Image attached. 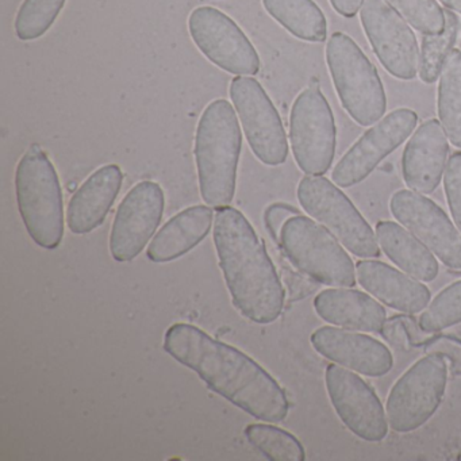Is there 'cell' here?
I'll return each instance as SVG.
<instances>
[{"mask_svg":"<svg viewBox=\"0 0 461 461\" xmlns=\"http://www.w3.org/2000/svg\"><path fill=\"white\" fill-rule=\"evenodd\" d=\"M164 350L195 372L212 393L264 422L288 414L287 396L279 383L249 356L190 323H175L164 337Z\"/></svg>","mask_w":461,"mask_h":461,"instance_id":"obj_1","label":"cell"},{"mask_svg":"<svg viewBox=\"0 0 461 461\" xmlns=\"http://www.w3.org/2000/svg\"><path fill=\"white\" fill-rule=\"evenodd\" d=\"M212 237L234 307L258 325L275 322L285 307V288L249 221L234 207H223Z\"/></svg>","mask_w":461,"mask_h":461,"instance_id":"obj_2","label":"cell"},{"mask_svg":"<svg viewBox=\"0 0 461 461\" xmlns=\"http://www.w3.org/2000/svg\"><path fill=\"white\" fill-rule=\"evenodd\" d=\"M242 133L236 109L226 99H215L202 113L195 134L199 191L207 206H230L236 194Z\"/></svg>","mask_w":461,"mask_h":461,"instance_id":"obj_3","label":"cell"},{"mask_svg":"<svg viewBox=\"0 0 461 461\" xmlns=\"http://www.w3.org/2000/svg\"><path fill=\"white\" fill-rule=\"evenodd\" d=\"M18 210L31 239L53 250L64 237V202L60 179L47 153L32 145L15 171Z\"/></svg>","mask_w":461,"mask_h":461,"instance_id":"obj_4","label":"cell"},{"mask_svg":"<svg viewBox=\"0 0 461 461\" xmlns=\"http://www.w3.org/2000/svg\"><path fill=\"white\" fill-rule=\"evenodd\" d=\"M326 61L345 112L361 126L375 125L387 109L384 87L376 68L345 33L331 34Z\"/></svg>","mask_w":461,"mask_h":461,"instance_id":"obj_5","label":"cell"},{"mask_svg":"<svg viewBox=\"0 0 461 461\" xmlns=\"http://www.w3.org/2000/svg\"><path fill=\"white\" fill-rule=\"evenodd\" d=\"M280 247L298 271L329 287H353L356 269L344 245L325 228L298 214L285 223Z\"/></svg>","mask_w":461,"mask_h":461,"instance_id":"obj_6","label":"cell"},{"mask_svg":"<svg viewBox=\"0 0 461 461\" xmlns=\"http://www.w3.org/2000/svg\"><path fill=\"white\" fill-rule=\"evenodd\" d=\"M296 195L309 217L325 226L345 249L360 258H379L376 233L336 183L307 175L299 182Z\"/></svg>","mask_w":461,"mask_h":461,"instance_id":"obj_7","label":"cell"},{"mask_svg":"<svg viewBox=\"0 0 461 461\" xmlns=\"http://www.w3.org/2000/svg\"><path fill=\"white\" fill-rule=\"evenodd\" d=\"M447 358L426 353L391 388L385 402L388 425L396 433H410L425 425L441 406L447 384Z\"/></svg>","mask_w":461,"mask_h":461,"instance_id":"obj_8","label":"cell"},{"mask_svg":"<svg viewBox=\"0 0 461 461\" xmlns=\"http://www.w3.org/2000/svg\"><path fill=\"white\" fill-rule=\"evenodd\" d=\"M290 144L294 158L304 174L322 176L330 169L336 155V123L318 82L304 88L294 102Z\"/></svg>","mask_w":461,"mask_h":461,"instance_id":"obj_9","label":"cell"},{"mask_svg":"<svg viewBox=\"0 0 461 461\" xmlns=\"http://www.w3.org/2000/svg\"><path fill=\"white\" fill-rule=\"evenodd\" d=\"M188 32L199 52L234 77H255L260 58L247 34L229 15L212 6L196 7L188 17Z\"/></svg>","mask_w":461,"mask_h":461,"instance_id":"obj_10","label":"cell"},{"mask_svg":"<svg viewBox=\"0 0 461 461\" xmlns=\"http://www.w3.org/2000/svg\"><path fill=\"white\" fill-rule=\"evenodd\" d=\"M229 93L253 155L268 167L285 164L288 156L287 134L263 86L253 77H236Z\"/></svg>","mask_w":461,"mask_h":461,"instance_id":"obj_11","label":"cell"},{"mask_svg":"<svg viewBox=\"0 0 461 461\" xmlns=\"http://www.w3.org/2000/svg\"><path fill=\"white\" fill-rule=\"evenodd\" d=\"M360 21L385 71L401 80L414 79L420 72V50L409 23L385 0H364Z\"/></svg>","mask_w":461,"mask_h":461,"instance_id":"obj_12","label":"cell"},{"mask_svg":"<svg viewBox=\"0 0 461 461\" xmlns=\"http://www.w3.org/2000/svg\"><path fill=\"white\" fill-rule=\"evenodd\" d=\"M418 115L414 110L398 109L377 121L366 131L331 172V180L339 187L348 188L366 180L374 169L398 149L417 128Z\"/></svg>","mask_w":461,"mask_h":461,"instance_id":"obj_13","label":"cell"},{"mask_svg":"<svg viewBox=\"0 0 461 461\" xmlns=\"http://www.w3.org/2000/svg\"><path fill=\"white\" fill-rule=\"evenodd\" d=\"M326 391L341 422L358 438L380 442L387 437V414L374 388L339 364H330L325 372Z\"/></svg>","mask_w":461,"mask_h":461,"instance_id":"obj_14","label":"cell"},{"mask_svg":"<svg viewBox=\"0 0 461 461\" xmlns=\"http://www.w3.org/2000/svg\"><path fill=\"white\" fill-rule=\"evenodd\" d=\"M390 210L444 266L461 271V231L438 204L423 194L399 190L391 196Z\"/></svg>","mask_w":461,"mask_h":461,"instance_id":"obj_15","label":"cell"},{"mask_svg":"<svg viewBox=\"0 0 461 461\" xmlns=\"http://www.w3.org/2000/svg\"><path fill=\"white\" fill-rule=\"evenodd\" d=\"M166 195L156 182L137 183L121 202L110 233V253L118 263L134 260L158 230Z\"/></svg>","mask_w":461,"mask_h":461,"instance_id":"obj_16","label":"cell"},{"mask_svg":"<svg viewBox=\"0 0 461 461\" xmlns=\"http://www.w3.org/2000/svg\"><path fill=\"white\" fill-rule=\"evenodd\" d=\"M310 341L318 355L364 376H384L393 369L391 350L368 334L322 326L312 334Z\"/></svg>","mask_w":461,"mask_h":461,"instance_id":"obj_17","label":"cell"},{"mask_svg":"<svg viewBox=\"0 0 461 461\" xmlns=\"http://www.w3.org/2000/svg\"><path fill=\"white\" fill-rule=\"evenodd\" d=\"M449 142L438 120H428L412 133L402 156V175L410 190L429 195L444 177Z\"/></svg>","mask_w":461,"mask_h":461,"instance_id":"obj_18","label":"cell"},{"mask_svg":"<svg viewBox=\"0 0 461 461\" xmlns=\"http://www.w3.org/2000/svg\"><path fill=\"white\" fill-rule=\"evenodd\" d=\"M356 276L366 293L396 312L417 314L430 303L428 285L382 261H358Z\"/></svg>","mask_w":461,"mask_h":461,"instance_id":"obj_19","label":"cell"},{"mask_svg":"<svg viewBox=\"0 0 461 461\" xmlns=\"http://www.w3.org/2000/svg\"><path fill=\"white\" fill-rule=\"evenodd\" d=\"M122 169L117 164L96 169L72 195L67 209V226L74 234H88L102 226L120 195Z\"/></svg>","mask_w":461,"mask_h":461,"instance_id":"obj_20","label":"cell"},{"mask_svg":"<svg viewBox=\"0 0 461 461\" xmlns=\"http://www.w3.org/2000/svg\"><path fill=\"white\" fill-rule=\"evenodd\" d=\"M321 320L348 330L379 333L387 321L384 307L368 294L349 287L321 291L314 299Z\"/></svg>","mask_w":461,"mask_h":461,"instance_id":"obj_21","label":"cell"},{"mask_svg":"<svg viewBox=\"0 0 461 461\" xmlns=\"http://www.w3.org/2000/svg\"><path fill=\"white\" fill-rule=\"evenodd\" d=\"M214 212L209 206L198 204L183 210L158 230L148 247L152 263H169L198 247L212 230Z\"/></svg>","mask_w":461,"mask_h":461,"instance_id":"obj_22","label":"cell"},{"mask_svg":"<svg viewBox=\"0 0 461 461\" xmlns=\"http://www.w3.org/2000/svg\"><path fill=\"white\" fill-rule=\"evenodd\" d=\"M375 231L380 249L404 274L426 283L433 282L438 276L436 256L403 225L393 221H380Z\"/></svg>","mask_w":461,"mask_h":461,"instance_id":"obj_23","label":"cell"},{"mask_svg":"<svg viewBox=\"0 0 461 461\" xmlns=\"http://www.w3.org/2000/svg\"><path fill=\"white\" fill-rule=\"evenodd\" d=\"M266 12L288 33L307 42H323L328 23L314 0H263Z\"/></svg>","mask_w":461,"mask_h":461,"instance_id":"obj_24","label":"cell"},{"mask_svg":"<svg viewBox=\"0 0 461 461\" xmlns=\"http://www.w3.org/2000/svg\"><path fill=\"white\" fill-rule=\"evenodd\" d=\"M438 120L450 144L461 149V50H453L439 75Z\"/></svg>","mask_w":461,"mask_h":461,"instance_id":"obj_25","label":"cell"},{"mask_svg":"<svg viewBox=\"0 0 461 461\" xmlns=\"http://www.w3.org/2000/svg\"><path fill=\"white\" fill-rule=\"evenodd\" d=\"M245 437L264 457L271 461H303V445L290 431L268 423H252L245 428Z\"/></svg>","mask_w":461,"mask_h":461,"instance_id":"obj_26","label":"cell"},{"mask_svg":"<svg viewBox=\"0 0 461 461\" xmlns=\"http://www.w3.org/2000/svg\"><path fill=\"white\" fill-rule=\"evenodd\" d=\"M445 29L441 34L436 36H423L422 47H420V79L426 85L437 82L447 56L455 47L458 36L457 15L450 10H445Z\"/></svg>","mask_w":461,"mask_h":461,"instance_id":"obj_27","label":"cell"},{"mask_svg":"<svg viewBox=\"0 0 461 461\" xmlns=\"http://www.w3.org/2000/svg\"><path fill=\"white\" fill-rule=\"evenodd\" d=\"M67 0H23L14 31L21 41H34L44 36L60 15Z\"/></svg>","mask_w":461,"mask_h":461,"instance_id":"obj_28","label":"cell"},{"mask_svg":"<svg viewBox=\"0 0 461 461\" xmlns=\"http://www.w3.org/2000/svg\"><path fill=\"white\" fill-rule=\"evenodd\" d=\"M461 322V280L447 285L423 310L420 325L428 333H438Z\"/></svg>","mask_w":461,"mask_h":461,"instance_id":"obj_29","label":"cell"},{"mask_svg":"<svg viewBox=\"0 0 461 461\" xmlns=\"http://www.w3.org/2000/svg\"><path fill=\"white\" fill-rule=\"evenodd\" d=\"M410 26L423 36L441 34L445 29V12L437 0H385Z\"/></svg>","mask_w":461,"mask_h":461,"instance_id":"obj_30","label":"cell"},{"mask_svg":"<svg viewBox=\"0 0 461 461\" xmlns=\"http://www.w3.org/2000/svg\"><path fill=\"white\" fill-rule=\"evenodd\" d=\"M383 339L398 350H409L411 348L425 347L431 333L423 330L420 322L407 314L393 315L383 325Z\"/></svg>","mask_w":461,"mask_h":461,"instance_id":"obj_31","label":"cell"},{"mask_svg":"<svg viewBox=\"0 0 461 461\" xmlns=\"http://www.w3.org/2000/svg\"><path fill=\"white\" fill-rule=\"evenodd\" d=\"M444 190L453 222L461 231V152L453 153L444 172Z\"/></svg>","mask_w":461,"mask_h":461,"instance_id":"obj_32","label":"cell"},{"mask_svg":"<svg viewBox=\"0 0 461 461\" xmlns=\"http://www.w3.org/2000/svg\"><path fill=\"white\" fill-rule=\"evenodd\" d=\"M426 353H438L449 361V372L461 376V339L449 334H438L425 345Z\"/></svg>","mask_w":461,"mask_h":461,"instance_id":"obj_33","label":"cell"},{"mask_svg":"<svg viewBox=\"0 0 461 461\" xmlns=\"http://www.w3.org/2000/svg\"><path fill=\"white\" fill-rule=\"evenodd\" d=\"M301 214L298 209L285 203H274L267 207L264 212V222H266L267 230L274 241L280 242V234H282L283 226L291 217Z\"/></svg>","mask_w":461,"mask_h":461,"instance_id":"obj_34","label":"cell"},{"mask_svg":"<svg viewBox=\"0 0 461 461\" xmlns=\"http://www.w3.org/2000/svg\"><path fill=\"white\" fill-rule=\"evenodd\" d=\"M364 0H330L331 6L345 18H352L360 12Z\"/></svg>","mask_w":461,"mask_h":461,"instance_id":"obj_35","label":"cell"},{"mask_svg":"<svg viewBox=\"0 0 461 461\" xmlns=\"http://www.w3.org/2000/svg\"><path fill=\"white\" fill-rule=\"evenodd\" d=\"M439 2H441L447 10H450V12H456L461 14V0H439Z\"/></svg>","mask_w":461,"mask_h":461,"instance_id":"obj_36","label":"cell"},{"mask_svg":"<svg viewBox=\"0 0 461 461\" xmlns=\"http://www.w3.org/2000/svg\"><path fill=\"white\" fill-rule=\"evenodd\" d=\"M458 460H461V455H460V456H458Z\"/></svg>","mask_w":461,"mask_h":461,"instance_id":"obj_37","label":"cell"},{"mask_svg":"<svg viewBox=\"0 0 461 461\" xmlns=\"http://www.w3.org/2000/svg\"><path fill=\"white\" fill-rule=\"evenodd\" d=\"M202 2H209V0H202Z\"/></svg>","mask_w":461,"mask_h":461,"instance_id":"obj_38","label":"cell"}]
</instances>
